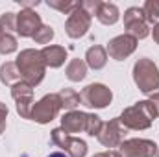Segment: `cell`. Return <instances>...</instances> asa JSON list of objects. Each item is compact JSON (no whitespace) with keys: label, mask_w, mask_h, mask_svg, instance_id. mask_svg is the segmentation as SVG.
<instances>
[{"label":"cell","mask_w":159,"mask_h":157,"mask_svg":"<svg viewBox=\"0 0 159 157\" xmlns=\"http://www.w3.org/2000/svg\"><path fill=\"white\" fill-rule=\"evenodd\" d=\"M17 67H19V72L22 76V81L30 83L32 87L39 85L43 78H44V72H46V65L43 61V56H41V50L35 48H26L22 50L19 56H17Z\"/></svg>","instance_id":"6da1fadb"},{"label":"cell","mask_w":159,"mask_h":157,"mask_svg":"<svg viewBox=\"0 0 159 157\" xmlns=\"http://www.w3.org/2000/svg\"><path fill=\"white\" fill-rule=\"evenodd\" d=\"M119 118L126 129L141 131V129H148L154 124V120L157 118V115L148 100H141V102L126 107Z\"/></svg>","instance_id":"7a4b0ae2"},{"label":"cell","mask_w":159,"mask_h":157,"mask_svg":"<svg viewBox=\"0 0 159 157\" xmlns=\"http://www.w3.org/2000/svg\"><path fill=\"white\" fill-rule=\"evenodd\" d=\"M133 81L144 94L159 92V69L150 57H141L133 65Z\"/></svg>","instance_id":"3957f363"},{"label":"cell","mask_w":159,"mask_h":157,"mask_svg":"<svg viewBox=\"0 0 159 157\" xmlns=\"http://www.w3.org/2000/svg\"><path fill=\"white\" fill-rule=\"evenodd\" d=\"M80 98H81V104L85 107H91V109H104L111 104L113 100V92L107 85L104 83H91L87 85L81 92H80Z\"/></svg>","instance_id":"277c9868"},{"label":"cell","mask_w":159,"mask_h":157,"mask_svg":"<svg viewBox=\"0 0 159 157\" xmlns=\"http://www.w3.org/2000/svg\"><path fill=\"white\" fill-rule=\"evenodd\" d=\"M52 142L63 150V154L69 157H85L87 155V142L81 141L80 137L69 135L63 128H56L52 129Z\"/></svg>","instance_id":"5b68a950"},{"label":"cell","mask_w":159,"mask_h":157,"mask_svg":"<svg viewBox=\"0 0 159 157\" xmlns=\"http://www.w3.org/2000/svg\"><path fill=\"white\" fill-rule=\"evenodd\" d=\"M61 102L57 98V94H44L39 102L34 104L32 109V120H35L37 124H48L59 115L61 111Z\"/></svg>","instance_id":"8992f818"},{"label":"cell","mask_w":159,"mask_h":157,"mask_svg":"<svg viewBox=\"0 0 159 157\" xmlns=\"http://www.w3.org/2000/svg\"><path fill=\"white\" fill-rule=\"evenodd\" d=\"M11 96L17 104V113L20 118L32 120V109H34V87L26 81H19L11 87Z\"/></svg>","instance_id":"52a82bcc"},{"label":"cell","mask_w":159,"mask_h":157,"mask_svg":"<svg viewBox=\"0 0 159 157\" xmlns=\"http://www.w3.org/2000/svg\"><path fill=\"white\" fill-rule=\"evenodd\" d=\"M124 28L137 41L150 35V26L143 13V7H128L124 11Z\"/></svg>","instance_id":"ba28073f"},{"label":"cell","mask_w":159,"mask_h":157,"mask_svg":"<svg viewBox=\"0 0 159 157\" xmlns=\"http://www.w3.org/2000/svg\"><path fill=\"white\" fill-rule=\"evenodd\" d=\"M120 157H156L159 152L157 144L148 139H128L117 150Z\"/></svg>","instance_id":"9c48e42d"},{"label":"cell","mask_w":159,"mask_h":157,"mask_svg":"<svg viewBox=\"0 0 159 157\" xmlns=\"http://www.w3.org/2000/svg\"><path fill=\"white\" fill-rule=\"evenodd\" d=\"M126 133H128V129L122 126L120 118L117 117L113 120H109V122H104V126H102V129H100L96 139L106 148H119L120 144L124 142Z\"/></svg>","instance_id":"30bf717a"},{"label":"cell","mask_w":159,"mask_h":157,"mask_svg":"<svg viewBox=\"0 0 159 157\" xmlns=\"http://www.w3.org/2000/svg\"><path fill=\"white\" fill-rule=\"evenodd\" d=\"M137 48V39L131 37L129 34H122L117 35L115 39H111L106 46V52L109 57H113L115 61H122L126 57H129Z\"/></svg>","instance_id":"8fae6325"},{"label":"cell","mask_w":159,"mask_h":157,"mask_svg":"<svg viewBox=\"0 0 159 157\" xmlns=\"http://www.w3.org/2000/svg\"><path fill=\"white\" fill-rule=\"evenodd\" d=\"M91 15L83 9V7H78L76 11H72L70 15H69V19H67V22H65V32H67V35L70 37V39H80V37H83L87 32H89V28H91Z\"/></svg>","instance_id":"7c38bea8"},{"label":"cell","mask_w":159,"mask_h":157,"mask_svg":"<svg viewBox=\"0 0 159 157\" xmlns=\"http://www.w3.org/2000/svg\"><path fill=\"white\" fill-rule=\"evenodd\" d=\"M41 26L43 22H41V17L35 13V9H20V13H17L15 32L20 37H34Z\"/></svg>","instance_id":"4fadbf2b"},{"label":"cell","mask_w":159,"mask_h":157,"mask_svg":"<svg viewBox=\"0 0 159 157\" xmlns=\"http://www.w3.org/2000/svg\"><path fill=\"white\" fill-rule=\"evenodd\" d=\"M85 126H87V113H83V111L74 109V111L65 113L63 118H61V128L69 135H74V133H80V131L85 133Z\"/></svg>","instance_id":"5bb4252c"},{"label":"cell","mask_w":159,"mask_h":157,"mask_svg":"<svg viewBox=\"0 0 159 157\" xmlns=\"http://www.w3.org/2000/svg\"><path fill=\"white\" fill-rule=\"evenodd\" d=\"M41 56H43V61H44L46 67L59 69L67 59V50L59 44H48L41 50Z\"/></svg>","instance_id":"9a60e30c"},{"label":"cell","mask_w":159,"mask_h":157,"mask_svg":"<svg viewBox=\"0 0 159 157\" xmlns=\"http://www.w3.org/2000/svg\"><path fill=\"white\" fill-rule=\"evenodd\" d=\"M107 57H109V56H107L106 48L100 46V44H94V46H91V48L85 52V65H87L89 69H93V70H100V69L106 67Z\"/></svg>","instance_id":"2e32d148"},{"label":"cell","mask_w":159,"mask_h":157,"mask_svg":"<svg viewBox=\"0 0 159 157\" xmlns=\"http://www.w3.org/2000/svg\"><path fill=\"white\" fill-rule=\"evenodd\" d=\"M96 19L102 22V24H106V26H113V24H117L120 19V11L119 7L115 6V4H111V2H100V6H98V9H96Z\"/></svg>","instance_id":"e0dca14e"},{"label":"cell","mask_w":159,"mask_h":157,"mask_svg":"<svg viewBox=\"0 0 159 157\" xmlns=\"http://www.w3.org/2000/svg\"><path fill=\"white\" fill-rule=\"evenodd\" d=\"M0 81L4 83V85H9V87H13L15 83H19V81H22V76H20V72H19V67H17V63H4L2 67H0Z\"/></svg>","instance_id":"ac0fdd59"},{"label":"cell","mask_w":159,"mask_h":157,"mask_svg":"<svg viewBox=\"0 0 159 157\" xmlns=\"http://www.w3.org/2000/svg\"><path fill=\"white\" fill-rule=\"evenodd\" d=\"M57 98H59V102H61V107L67 109V111H74L80 104H81L80 92H76L74 89H69V87L61 89V91L57 92Z\"/></svg>","instance_id":"d6986e66"},{"label":"cell","mask_w":159,"mask_h":157,"mask_svg":"<svg viewBox=\"0 0 159 157\" xmlns=\"http://www.w3.org/2000/svg\"><path fill=\"white\" fill-rule=\"evenodd\" d=\"M87 65L83 59H70V63L67 65L65 69V74L70 81H81V79L87 76Z\"/></svg>","instance_id":"ffe728a7"},{"label":"cell","mask_w":159,"mask_h":157,"mask_svg":"<svg viewBox=\"0 0 159 157\" xmlns=\"http://www.w3.org/2000/svg\"><path fill=\"white\" fill-rule=\"evenodd\" d=\"M46 4H48V7H54V9H57L65 15H70L72 11L81 7V2H78V0L76 2H72V0H48Z\"/></svg>","instance_id":"44dd1931"},{"label":"cell","mask_w":159,"mask_h":157,"mask_svg":"<svg viewBox=\"0 0 159 157\" xmlns=\"http://www.w3.org/2000/svg\"><path fill=\"white\" fill-rule=\"evenodd\" d=\"M143 13H144L148 24L159 22V0H146L143 6Z\"/></svg>","instance_id":"7402d4cb"},{"label":"cell","mask_w":159,"mask_h":157,"mask_svg":"<svg viewBox=\"0 0 159 157\" xmlns=\"http://www.w3.org/2000/svg\"><path fill=\"white\" fill-rule=\"evenodd\" d=\"M17 48H19V44H17V39H15L13 34H6L4 32L0 35V54L2 56L13 54V52H17Z\"/></svg>","instance_id":"603a6c76"},{"label":"cell","mask_w":159,"mask_h":157,"mask_svg":"<svg viewBox=\"0 0 159 157\" xmlns=\"http://www.w3.org/2000/svg\"><path fill=\"white\" fill-rule=\"evenodd\" d=\"M102 126H104V122H102V118L98 117V115H94V113H87V126H85V133H87L89 137H98V133H100Z\"/></svg>","instance_id":"cb8c5ba5"},{"label":"cell","mask_w":159,"mask_h":157,"mask_svg":"<svg viewBox=\"0 0 159 157\" xmlns=\"http://www.w3.org/2000/svg\"><path fill=\"white\" fill-rule=\"evenodd\" d=\"M32 39L35 41L37 44H46V46H48V43L54 39V28H52V26H46V24H43L39 30L35 32V35H34Z\"/></svg>","instance_id":"d4e9b609"},{"label":"cell","mask_w":159,"mask_h":157,"mask_svg":"<svg viewBox=\"0 0 159 157\" xmlns=\"http://www.w3.org/2000/svg\"><path fill=\"white\" fill-rule=\"evenodd\" d=\"M0 26H2V30L6 32V34H11V32H15V28H17V15L15 13H4L2 17H0Z\"/></svg>","instance_id":"484cf974"},{"label":"cell","mask_w":159,"mask_h":157,"mask_svg":"<svg viewBox=\"0 0 159 157\" xmlns=\"http://www.w3.org/2000/svg\"><path fill=\"white\" fill-rule=\"evenodd\" d=\"M7 105L0 102V135L6 131V126H7Z\"/></svg>","instance_id":"4316f807"},{"label":"cell","mask_w":159,"mask_h":157,"mask_svg":"<svg viewBox=\"0 0 159 157\" xmlns=\"http://www.w3.org/2000/svg\"><path fill=\"white\" fill-rule=\"evenodd\" d=\"M148 102L152 104V107H154V111H156V115L159 117V92H154V94H150V98H148Z\"/></svg>","instance_id":"83f0119b"},{"label":"cell","mask_w":159,"mask_h":157,"mask_svg":"<svg viewBox=\"0 0 159 157\" xmlns=\"http://www.w3.org/2000/svg\"><path fill=\"white\" fill-rule=\"evenodd\" d=\"M93 157H120L119 152H115V150H109V152H100V154H94Z\"/></svg>","instance_id":"f1b7e54d"},{"label":"cell","mask_w":159,"mask_h":157,"mask_svg":"<svg viewBox=\"0 0 159 157\" xmlns=\"http://www.w3.org/2000/svg\"><path fill=\"white\" fill-rule=\"evenodd\" d=\"M152 37H154V41L159 44V22H156L154 24V30H152Z\"/></svg>","instance_id":"f546056e"},{"label":"cell","mask_w":159,"mask_h":157,"mask_svg":"<svg viewBox=\"0 0 159 157\" xmlns=\"http://www.w3.org/2000/svg\"><path fill=\"white\" fill-rule=\"evenodd\" d=\"M48 157H69L67 154H63V152H54V154H50Z\"/></svg>","instance_id":"4dcf8cb0"},{"label":"cell","mask_w":159,"mask_h":157,"mask_svg":"<svg viewBox=\"0 0 159 157\" xmlns=\"http://www.w3.org/2000/svg\"><path fill=\"white\" fill-rule=\"evenodd\" d=\"M2 34H4V30H2V26H0V35H2Z\"/></svg>","instance_id":"1f68e13d"},{"label":"cell","mask_w":159,"mask_h":157,"mask_svg":"<svg viewBox=\"0 0 159 157\" xmlns=\"http://www.w3.org/2000/svg\"><path fill=\"white\" fill-rule=\"evenodd\" d=\"M156 157H159V152H157V154H156Z\"/></svg>","instance_id":"d6a6232c"}]
</instances>
